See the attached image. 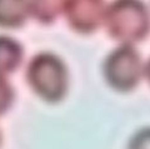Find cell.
Returning a JSON list of instances; mask_svg holds the SVG:
<instances>
[{
    "instance_id": "30bf717a",
    "label": "cell",
    "mask_w": 150,
    "mask_h": 149,
    "mask_svg": "<svg viewBox=\"0 0 150 149\" xmlns=\"http://www.w3.org/2000/svg\"><path fill=\"white\" fill-rule=\"evenodd\" d=\"M144 75H145V78H146V80L149 82V84H150V58H149V60L146 62V64H145V67H144Z\"/></svg>"
},
{
    "instance_id": "3957f363",
    "label": "cell",
    "mask_w": 150,
    "mask_h": 149,
    "mask_svg": "<svg viewBox=\"0 0 150 149\" xmlns=\"http://www.w3.org/2000/svg\"><path fill=\"white\" fill-rule=\"evenodd\" d=\"M103 73L112 89L126 93L139 84L144 73L142 57L131 45H120L105 58Z\"/></svg>"
},
{
    "instance_id": "5b68a950",
    "label": "cell",
    "mask_w": 150,
    "mask_h": 149,
    "mask_svg": "<svg viewBox=\"0 0 150 149\" xmlns=\"http://www.w3.org/2000/svg\"><path fill=\"white\" fill-rule=\"evenodd\" d=\"M23 60V46L10 36L0 35V75L16 70Z\"/></svg>"
},
{
    "instance_id": "9c48e42d",
    "label": "cell",
    "mask_w": 150,
    "mask_h": 149,
    "mask_svg": "<svg viewBox=\"0 0 150 149\" xmlns=\"http://www.w3.org/2000/svg\"><path fill=\"white\" fill-rule=\"evenodd\" d=\"M128 149H150V128L138 130L129 140Z\"/></svg>"
},
{
    "instance_id": "6da1fadb",
    "label": "cell",
    "mask_w": 150,
    "mask_h": 149,
    "mask_svg": "<svg viewBox=\"0 0 150 149\" xmlns=\"http://www.w3.org/2000/svg\"><path fill=\"white\" fill-rule=\"evenodd\" d=\"M104 24L111 39L133 46L149 35L150 14L140 1H115L106 6Z\"/></svg>"
},
{
    "instance_id": "8fae6325",
    "label": "cell",
    "mask_w": 150,
    "mask_h": 149,
    "mask_svg": "<svg viewBox=\"0 0 150 149\" xmlns=\"http://www.w3.org/2000/svg\"><path fill=\"white\" fill-rule=\"evenodd\" d=\"M0 140H1V137H0Z\"/></svg>"
},
{
    "instance_id": "8992f818",
    "label": "cell",
    "mask_w": 150,
    "mask_h": 149,
    "mask_svg": "<svg viewBox=\"0 0 150 149\" xmlns=\"http://www.w3.org/2000/svg\"><path fill=\"white\" fill-rule=\"evenodd\" d=\"M28 16H29V1H1L0 0V26H21Z\"/></svg>"
},
{
    "instance_id": "ba28073f",
    "label": "cell",
    "mask_w": 150,
    "mask_h": 149,
    "mask_svg": "<svg viewBox=\"0 0 150 149\" xmlns=\"http://www.w3.org/2000/svg\"><path fill=\"white\" fill-rule=\"evenodd\" d=\"M14 100V90L5 78L0 75V115L10 108Z\"/></svg>"
},
{
    "instance_id": "52a82bcc",
    "label": "cell",
    "mask_w": 150,
    "mask_h": 149,
    "mask_svg": "<svg viewBox=\"0 0 150 149\" xmlns=\"http://www.w3.org/2000/svg\"><path fill=\"white\" fill-rule=\"evenodd\" d=\"M62 10L63 1H29V15L43 24L55 20Z\"/></svg>"
},
{
    "instance_id": "277c9868",
    "label": "cell",
    "mask_w": 150,
    "mask_h": 149,
    "mask_svg": "<svg viewBox=\"0 0 150 149\" xmlns=\"http://www.w3.org/2000/svg\"><path fill=\"white\" fill-rule=\"evenodd\" d=\"M106 6L95 0L63 1V11L69 26L79 34H91L104 23Z\"/></svg>"
},
{
    "instance_id": "7a4b0ae2",
    "label": "cell",
    "mask_w": 150,
    "mask_h": 149,
    "mask_svg": "<svg viewBox=\"0 0 150 149\" xmlns=\"http://www.w3.org/2000/svg\"><path fill=\"white\" fill-rule=\"evenodd\" d=\"M25 79L33 92L49 103H58L68 90V69L58 55L39 53L28 64Z\"/></svg>"
}]
</instances>
